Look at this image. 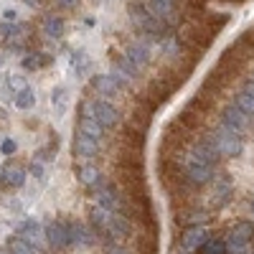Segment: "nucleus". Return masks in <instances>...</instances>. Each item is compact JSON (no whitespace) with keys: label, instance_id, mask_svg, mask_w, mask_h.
I'll use <instances>...</instances> for the list:
<instances>
[{"label":"nucleus","instance_id":"nucleus-1","mask_svg":"<svg viewBox=\"0 0 254 254\" xmlns=\"http://www.w3.org/2000/svg\"><path fill=\"white\" fill-rule=\"evenodd\" d=\"M211 142H214L216 153L224 155V158H237V155H242V150H244L242 135L234 132V130H229V127H224L221 122H219V127H216V132L211 135Z\"/></svg>","mask_w":254,"mask_h":254},{"label":"nucleus","instance_id":"nucleus-2","mask_svg":"<svg viewBox=\"0 0 254 254\" xmlns=\"http://www.w3.org/2000/svg\"><path fill=\"white\" fill-rule=\"evenodd\" d=\"M15 234L23 239L33 252H38V249H44V247H46V234H44V229H41V224H38L36 219L20 221V224L15 226Z\"/></svg>","mask_w":254,"mask_h":254},{"label":"nucleus","instance_id":"nucleus-3","mask_svg":"<svg viewBox=\"0 0 254 254\" xmlns=\"http://www.w3.org/2000/svg\"><path fill=\"white\" fill-rule=\"evenodd\" d=\"M221 125L224 127H229V130H234V132H244V130H249V125H252V117L244 112V110H239L237 104H229V107L221 112Z\"/></svg>","mask_w":254,"mask_h":254},{"label":"nucleus","instance_id":"nucleus-4","mask_svg":"<svg viewBox=\"0 0 254 254\" xmlns=\"http://www.w3.org/2000/svg\"><path fill=\"white\" fill-rule=\"evenodd\" d=\"M44 234H46V244L54 247V249H64V247L71 244L69 224H64V221H49L46 229H44Z\"/></svg>","mask_w":254,"mask_h":254},{"label":"nucleus","instance_id":"nucleus-5","mask_svg":"<svg viewBox=\"0 0 254 254\" xmlns=\"http://www.w3.org/2000/svg\"><path fill=\"white\" fill-rule=\"evenodd\" d=\"M186 176L190 183H196V186H203L208 183L211 178H214V165H203V163H196V160H186Z\"/></svg>","mask_w":254,"mask_h":254},{"label":"nucleus","instance_id":"nucleus-6","mask_svg":"<svg viewBox=\"0 0 254 254\" xmlns=\"http://www.w3.org/2000/svg\"><path fill=\"white\" fill-rule=\"evenodd\" d=\"M26 183V171L18 165H0V186H8V188H20Z\"/></svg>","mask_w":254,"mask_h":254},{"label":"nucleus","instance_id":"nucleus-7","mask_svg":"<svg viewBox=\"0 0 254 254\" xmlns=\"http://www.w3.org/2000/svg\"><path fill=\"white\" fill-rule=\"evenodd\" d=\"M94 120L104 127V130H110V127L117 125L120 115H117V110L112 107L110 102H94Z\"/></svg>","mask_w":254,"mask_h":254},{"label":"nucleus","instance_id":"nucleus-8","mask_svg":"<svg viewBox=\"0 0 254 254\" xmlns=\"http://www.w3.org/2000/svg\"><path fill=\"white\" fill-rule=\"evenodd\" d=\"M112 211H107V208H102V206H94L92 211H89V219H92V226L97 229V234H102V237H107L110 234V224H112Z\"/></svg>","mask_w":254,"mask_h":254},{"label":"nucleus","instance_id":"nucleus-9","mask_svg":"<svg viewBox=\"0 0 254 254\" xmlns=\"http://www.w3.org/2000/svg\"><path fill=\"white\" fill-rule=\"evenodd\" d=\"M206 242H208V234H206V231L198 229V226H190V229H186V234H183V239H181V247L188 249V252H193V249L203 247Z\"/></svg>","mask_w":254,"mask_h":254},{"label":"nucleus","instance_id":"nucleus-10","mask_svg":"<svg viewBox=\"0 0 254 254\" xmlns=\"http://www.w3.org/2000/svg\"><path fill=\"white\" fill-rule=\"evenodd\" d=\"M97 150H99V142L97 140H92L89 135H76L74 137V153L79 155V158H92V155H97Z\"/></svg>","mask_w":254,"mask_h":254},{"label":"nucleus","instance_id":"nucleus-11","mask_svg":"<svg viewBox=\"0 0 254 254\" xmlns=\"http://www.w3.org/2000/svg\"><path fill=\"white\" fill-rule=\"evenodd\" d=\"M69 239L76 247H89L94 242V231L87 229L84 224H69Z\"/></svg>","mask_w":254,"mask_h":254},{"label":"nucleus","instance_id":"nucleus-12","mask_svg":"<svg viewBox=\"0 0 254 254\" xmlns=\"http://www.w3.org/2000/svg\"><path fill=\"white\" fill-rule=\"evenodd\" d=\"M92 87H94L99 94L110 97V94H117V89H120V81H117L112 74H99V76H94V79H92Z\"/></svg>","mask_w":254,"mask_h":254},{"label":"nucleus","instance_id":"nucleus-13","mask_svg":"<svg viewBox=\"0 0 254 254\" xmlns=\"http://www.w3.org/2000/svg\"><path fill=\"white\" fill-rule=\"evenodd\" d=\"M252 239H254V224L252 221H239L226 237V242H242V244H249Z\"/></svg>","mask_w":254,"mask_h":254},{"label":"nucleus","instance_id":"nucleus-14","mask_svg":"<svg viewBox=\"0 0 254 254\" xmlns=\"http://www.w3.org/2000/svg\"><path fill=\"white\" fill-rule=\"evenodd\" d=\"M125 59H130L137 69H142V66H147V61H150V51H147L145 44H130L125 51Z\"/></svg>","mask_w":254,"mask_h":254},{"label":"nucleus","instance_id":"nucleus-15","mask_svg":"<svg viewBox=\"0 0 254 254\" xmlns=\"http://www.w3.org/2000/svg\"><path fill=\"white\" fill-rule=\"evenodd\" d=\"M127 234H130V221L125 219V214H115V216H112V224H110L107 239L117 242V239H125Z\"/></svg>","mask_w":254,"mask_h":254},{"label":"nucleus","instance_id":"nucleus-16","mask_svg":"<svg viewBox=\"0 0 254 254\" xmlns=\"http://www.w3.org/2000/svg\"><path fill=\"white\" fill-rule=\"evenodd\" d=\"M79 132H81V135H89L92 140L99 142V140L104 137V127H102L94 117H81V120H79Z\"/></svg>","mask_w":254,"mask_h":254},{"label":"nucleus","instance_id":"nucleus-17","mask_svg":"<svg viewBox=\"0 0 254 254\" xmlns=\"http://www.w3.org/2000/svg\"><path fill=\"white\" fill-rule=\"evenodd\" d=\"M44 33L49 38H59L64 33V18L61 15H46L44 20Z\"/></svg>","mask_w":254,"mask_h":254},{"label":"nucleus","instance_id":"nucleus-18","mask_svg":"<svg viewBox=\"0 0 254 254\" xmlns=\"http://www.w3.org/2000/svg\"><path fill=\"white\" fill-rule=\"evenodd\" d=\"M130 15H132V20H135L142 31H145V26H147V20L153 18V13L147 10L145 5H140V3H130Z\"/></svg>","mask_w":254,"mask_h":254},{"label":"nucleus","instance_id":"nucleus-19","mask_svg":"<svg viewBox=\"0 0 254 254\" xmlns=\"http://www.w3.org/2000/svg\"><path fill=\"white\" fill-rule=\"evenodd\" d=\"M76 176H79V181L84 186H97V181H99V171H97L94 165H79Z\"/></svg>","mask_w":254,"mask_h":254},{"label":"nucleus","instance_id":"nucleus-20","mask_svg":"<svg viewBox=\"0 0 254 254\" xmlns=\"http://www.w3.org/2000/svg\"><path fill=\"white\" fill-rule=\"evenodd\" d=\"M13 104L18 110H31L33 104H36V92L33 89H23V92H18L15 97H13Z\"/></svg>","mask_w":254,"mask_h":254},{"label":"nucleus","instance_id":"nucleus-21","mask_svg":"<svg viewBox=\"0 0 254 254\" xmlns=\"http://www.w3.org/2000/svg\"><path fill=\"white\" fill-rule=\"evenodd\" d=\"M234 104H237L239 110H244L249 117L254 115V94H252V92H247V89H244V92H239V94H237V99H234Z\"/></svg>","mask_w":254,"mask_h":254},{"label":"nucleus","instance_id":"nucleus-22","mask_svg":"<svg viewBox=\"0 0 254 254\" xmlns=\"http://www.w3.org/2000/svg\"><path fill=\"white\" fill-rule=\"evenodd\" d=\"M49 64H51V56H46V54H28L23 59L26 69H41V66H49Z\"/></svg>","mask_w":254,"mask_h":254},{"label":"nucleus","instance_id":"nucleus-23","mask_svg":"<svg viewBox=\"0 0 254 254\" xmlns=\"http://www.w3.org/2000/svg\"><path fill=\"white\" fill-rule=\"evenodd\" d=\"M8 89L13 92V94H18V92H23V89H28V84H26V76H20V74H8Z\"/></svg>","mask_w":254,"mask_h":254},{"label":"nucleus","instance_id":"nucleus-24","mask_svg":"<svg viewBox=\"0 0 254 254\" xmlns=\"http://www.w3.org/2000/svg\"><path fill=\"white\" fill-rule=\"evenodd\" d=\"M51 102H54L56 112L64 115V110H66V89H64V87H56L54 94H51Z\"/></svg>","mask_w":254,"mask_h":254},{"label":"nucleus","instance_id":"nucleus-25","mask_svg":"<svg viewBox=\"0 0 254 254\" xmlns=\"http://www.w3.org/2000/svg\"><path fill=\"white\" fill-rule=\"evenodd\" d=\"M8 249H10V254H36L23 239H20V237H18V239L13 237V239L8 242Z\"/></svg>","mask_w":254,"mask_h":254},{"label":"nucleus","instance_id":"nucleus-26","mask_svg":"<svg viewBox=\"0 0 254 254\" xmlns=\"http://www.w3.org/2000/svg\"><path fill=\"white\" fill-rule=\"evenodd\" d=\"M203 252H206V254H226V242L208 239V242L203 244Z\"/></svg>","mask_w":254,"mask_h":254},{"label":"nucleus","instance_id":"nucleus-27","mask_svg":"<svg viewBox=\"0 0 254 254\" xmlns=\"http://www.w3.org/2000/svg\"><path fill=\"white\" fill-rule=\"evenodd\" d=\"M104 254H127L117 242H112V239H107V242H104Z\"/></svg>","mask_w":254,"mask_h":254},{"label":"nucleus","instance_id":"nucleus-28","mask_svg":"<svg viewBox=\"0 0 254 254\" xmlns=\"http://www.w3.org/2000/svg\"><path fill=\"white\" fill-rule=\"evenodd\" d=\"M71 64H74V66H79V69H84V66H87V54L76 51V54L71 56Z\"/></svg>","mask_w":254,"mask_h":254},{"label":"nucleus","instance_id":"nucleus-29","mask_svg":"<svg viewBox=\"0 0 254 254\" xmlns=\"http://www.w3.org/2000/svg\"><path fill=\"white\" fill-rule=\"evenodd\" d=\"M0 150H3V155H13L15 153V142L13 140H5L3 145H0Z\"/></svg>","mask_w":254,"mask_h":254},{"label":"nucleus","instance_id":"nucleus-30","mask_svg":"<svg viewBox=\"0 0 254 254\" xmlns=\"http://www.w3.org/2000/svg\"><path fill=\"white\" fill-rule=\"evenodd\" d=\"M31 173H33V176H36L38 181H44V165L33 160V165H31Z\"/></svg>","mask_w":254,"mask_h":254},{"label":"nucleus","instance_id":"nucleus-31","mask_svg":"<svg viewBox=\"0 0 254 254\" xmlns=\"http://www.w3.org/2000/svg\"><path fill=\"white\" fill-rule=\"evenodd\" d=\"M76 3H79V0H59V5H61V8H74Z\"/></svg>","mask_w":254,"mask_h":254},{"label":"nucleus","instance_id":"nucleus-32","mask_svg":"<svg viewBox=\"0 0 254 254\" xmlns=\"http://www.w3.org/2000/svg\"><path fill=\"white\" fill-rule=\"evenodd\" d=\"M15 15H18V13H15V10H10V8L3 13V18H5V20H15Z\"/></svg>","mask_w":254,"mask_h":254},{"label":"nucleus","instance_id":"nucleus-33","mask_svg":"<svg viewBox=\"0 0 254 254\" xmlns=\"http://www.w3.org/2000/svg\"><path fill=\"white\" fill-rule=\"evenodd\" d=\"M0 122H5V110L0 107Z\"/></svg>","mask_w":254,"mask_h":254},{"label":"nucleus","instance_id":"nucleus-34","mask_svg":"<svg viewBox=\"0 0 254 254\" xmlns=\"http://www.w3.org/2000/svg\"><path fill=\"white\" fill-rule=\"evenodd\" d=\"M0 254H10V249L8 247H0Z\"/></svg>","mask_w":254,"mask_h":254},{"label":"nucleus","instance_id":"nucleus-35","mask_svg":"<svg viewBox=\"0 0 254 254\" xmlns=\"http://www.w3.org/2000/svg\"><path fill=\"white\" fill-rule=\"evenodd\" d=\"M252 211H254V201H252Z\"/></svg>","mask_w":254,"mask_h":254},{"label":"nucleus","instance_id":"nucleus-36","mask_svg":"<svg viewBox=\"0 0 254 254\" xmlns=\"http://www.w3.org/2000/svg\"><path fill=\"white\" fill-rule=\"evenodd\" d=\"M0 66H3V59H0Z\"/></svg>","mask_w":254,"mask_h":254}]
</instances>
